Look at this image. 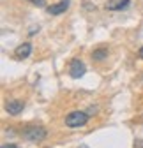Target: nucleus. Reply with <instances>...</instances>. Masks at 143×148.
I'll list each match as a JSON object with an SVG mask.
<instances>
[{
  "label": "nucleus",
  "mask_w": 143,
  "mask_h": 148,
  "mask_svg": "<svg viewBox=\"0 0 143 148\" xmlns=\"http://www.w3.org/2000/svg\"><path fill=\"white\" fill-rule=\"evenodd\" d=\"M46 134L48 132H46V129L43 125H28V127H25V131L21 132L23 139H27L30 143H39V141H43L46 138Z\"/></svg>",
  "instance_id": "obj_1"
},
{
  "label": "nucleus",
  "mask_w": 143,
  "mask_h": 148,
  "mask_svg": "<svg viewBox=\"0 0 143 148\" xmlns=\"http://www.w3.org/2000/svg\"><path fill=\"white\" fill-rule=\"evenodd\" d=\"M88 116H90V115H87L85 111H71V113L65 116V125L71 127V129L83 127V125H87Z\"/></svg>",
  "instance_id": "obj_2"
},
{
  "label": "nucleus",
  "mask_w": 143,
  "mask_h": 148,
  "mask_svg": "<svg viewBox=\"0 0 143 148\" xmlns=\"http://www.w3.org/2000/svg\"><path fill=\"white\" fill-rule=\"evenodd\" d=\"M85 72H87V67H85V64L80 58H73V60H71V64H69V76L71 78H74V79L83 78Z\"/></svg>",
  "instance_id": "obj_3"
},
{
  "label": "nucleus",
  "mask_w": 143,
  "mask_h": 148,
  "mask_svg": "<svg viewBox=\"0 0 143 148\" xmlns=\"http://www.w3.org/2000/svg\"><path fill=\"white\" fill-rule=\"evenodd\" d=\"M69 5H71L69 0H58V2L48 5V7H46V12H48V14H51V16H58V14L65 12V11L69 9Z\"/></svg>",
  "instance_id": "obj_4"
},
{
  "label": "nucleus",
  "mask_w": 143,
  "mask_h": 148,
  "mask_svg": "<svg viewBox=\"0 0 143 148\" xmlns=\"http://www.w3.org/2000/svg\"><path fill=\"white\" fill-rule=\"evenodd\" d=\"M25 108V102L20 101V99H12V101H7L6 102V111L9 115H20Z\"/></svg>",
  "instance_id": "obj_5"
},
{
  "label": "nucleus",
  "mask_w": 143,
  "mask_h": 148,
  "mask_svg": "<svg viewBox=\"0 0 143 148\" xmlns=\"http://www.w3.org/2000/svg\"><path fill=\"white\" fill-rule=\"evenodd\" d=\"M131 5V0H108L104 7L108 11H124Z\"/></svg>",
  "instance_id": "obj_6"
},
{
  "label": "nucleus",
  "mask_w": 143,
  "mask_h": 148,
  "mask_svg": "<svg viewBox=\"0 0 143 148\" xmlns=\"http://www.w3.org/2000/svg\"><path fill=\"white\" fill-rule=\"evenodd\" d=\"M30 53H32V44L30 42H23V44H20V46L14 49V57L18 60H23V58H28L30 57Z\"/></svg>",
  "instance_id": "obj_7"
},
{
  "label": "nucleus",
  "mask_w": 143,
  "mask_h": 148,
  "mask_svg": "<svg viewBox=\"0 0 143 148\" xmlns=\"http://www.w3.org/2000/svg\"><path fill=\"white\" fill-rule=\"evenodd\" d=\"M92 58H94L96 62L106 60V58H108V49H106V48H97V49H94V51H92Z\"/></svg>",
  "instance_id": "obj_8"
},
{
  "label": "nucleus",
  "mask_w": 143,
  "mask_h": 148,
  "mask_svg": "<svg viewBox=\"0 0 143 148\" xmlns=\"http://www.w3.org/2000/svg\"><path fill=\"white\" fill-rule=\"evenodd\" d=\"M30 4H34V5H37V7H44L46 5V0H28Z\"/></svg>",
  "instance_id": "obj_9"
},
{
  "label": "nucleus",
  "mask_w": 143,
  "mask_h": 148,
  "mask_svg": "<svg viewBox=\"0 0 143 148\" xmlns=\"http://www.w3.org/2000/svg\"><path fill=\"white\" fill-rule=\"evenodd\" d=\"M134 148H143V141H140V139H138V141L134 143Z\"/></svg>",
  "instance_id": "obj_10"
},
{
  "label": "nucleus",
  "mask_w": 143,
  "mask_h": 148,
  "mask_svg": "<svg viewBox=\"0 0 143 148\" xmlns=\"http://www.w3.org/2000/svg\"><path fill=\"white\" fill-rule=\"evenodd\" d=\"M2 148H18V146H16V145H11V143H9V145H2Z\"/></svg>",
  "instance_id": "obj_11"
},
{
  "label": "nucleus",
  "mask_w": 143,
  "mask_h": 148,
  "mask_svg": "<svg viewBox=\"0 0 143 148\" xmlns=\"http://www.w3.org/2000/svg\"><path fill=\"white\" fill-rule=\"evenodd\" d=\"M138 57L143 60V46H141V48H140V51H138Z\"/></svg>",
  "instance_id": "obj_12"
},
{
  "label": "nucleus",
  "mask_w": 143,
  "mask_h": 148,
  "mask_svg": "<svg viewBox=\"0 0 143 148\" xmlns=\"http://www.w3.org/2000/svg\"><path fill=\"white\" fill-rule=\"evenodd\" d=\"M35 30H39V27H32V28H30V32H28V34H30V35H32V34H35Z\"/></svg>",
  "instance_id": "obj_13"
},
{
  "label": "nucleus",
  "mask_w": 143,
  "mask_h": 148,
  "mask_svg": "<svg viewBox=\"0 0 143 148\" xmlns=\"http://www.w3.org/2000/svg\"><path fill=\"white\" fill-rule=\"evenodd\" d=\"M141 83H143V76H141Z\"/></svg>",
  "instance_id": "obj_14"
}]
</instances>
